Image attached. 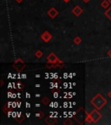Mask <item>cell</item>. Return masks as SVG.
<instances>
[{
    "label": "cell",
    "mask_w": 111,
    "mask_h": 125,
    "mask_svg": "<svg viewBox=\"0 0 111 125\" xmlns=\"http://www.w3.org/2000/svg\"><path fill=\"white\" fill-rule=\"evenodd\" d=\"M90 104H91V105H93L94 107L96 108V109L100 110V109H102L107 104V100H106V98H104L103 96H101V94H97V95H96L91 99Z\"/></svg>",
    "instance_id": "cell-1"
},
{
    "label": "cell",
    "mask_w": 111,
    "mask_h": 125,
    "mask_svg": "<svg viewBox=\"0 0 111 125\" xmlns=\"http://www.w3.org/2000/svg\"><path fill=\"white\" fill-rule=\"evenodd\" d=\"M12 67L15 69L17 71H22L23 69L26 67V63L22 60L21 58H17V60L14 62V63L12 64Z\"/></svg>",
    "instance_id": "cell-2"
},
{
    "label": "cell",
    "mask_w": 111,
    "mask_h": 125,
    "mask_svg": "<svg viewBox=\"0 0 111 125\" xmlns=\"http://www.w3.org/2000/svg\"><path fill=\"white\" fill-rule=\"evenodd\" d=\"M90 115H91L92 121H93L94 123H96L97 122H99L101 119V117H102L101 114L99 112V109H96V108H95V109H93L90 112Z\"/></svg>",
    "instance_id": "cell-3"
},
{
    "label": "cell",
    "mask_w": 111,
    "mask_h": 125,
    "mask_svg": "<svg viewBox=\"0 0 111 125\" xmlns=\"http://www.w3.org/2000/svg\"><path fill=\"white\" fill-rule=\"evenodd\" d=\"M46 59H47V61H48V62H51V63H57V62L64 63L62 61H61L60 59L58 58V57H57V55L55 54L54 52H51L50 54L48 55V56H47V57H46Z\"/></svg>",
    "instance_id": "cell-4"
},
{
    "label": "cell",
    "mask_w": 111,
    "mask_h": 125,
    "mask_svg": "<svg viewBox=\"0 0 111 125\" xmlns=\"http://www.w3.org/2000/svg\"><path fill=\"white\" fill-rule=\"evenodd\" d=\"M41 39L45 43H49L52 39V35H51L50 32H49L48 31H45L44 32H43L41 35Z\"/></svg>",
    "instance_id": "cell-5"
},
{
    "label": "cell",
    "mask_w": 111,
    "mask_h": 125,
    "mask_svg": "<svg viewBox=\"0 0 111 125\" xmlns=\"http://www.w3.org/2000/svg\"><path fill=\"white\" fill-rule=\"evenodd\" d=\"M47 14L49 15V17L50 18H56L57 17V15L59 14V12H58V10L56 9V8L52 7V8H50L49 10H48Z\"/></svg>",
    "instance_id": "cell-6"
},
{
    "label": "cell",
    "mask_w": 111,
    "mask_h": 125,
    "mask_svg": "<svg viewBox=\"0 0 111 125\" xmlns=\"http://www.w3.org/2000/svg\"><path fill=\"white\" fill-rule=\"evenodd\" d=\"M72 13L74 14L76 17H79V16L81 15V14L82 13V9L81 6L79 5H76L75 6L74 8L72 9Z\"/></svg>",
    "instance_id": "cell-7"
},
{
    "label": "cell",
    "mask_w": 111,
    "mask_h": 125,
    "mask_svg": "<svg viewBox=\"0 0 111 125\" xmlns=\"http://www.w3.org/2000/svg\"><path fill=\"white\" fill-rule=\"evenodd\" d=\"M64 65H65V63H60V62H57V63H51V62H49V63H46L45 66H46L47 68H57V67L62 68Z\"/></svg>",
    "instance_id": "cell-8"
},
{
    "label": "cell",
    "mask_w": 111,
    "mask_h": 125,
    "mask_svg": "<svg viewBox=\"0 0 111 125\" xmlns=\"http://www.w3.org/2000/svg\"><path fill=\"white\" fill-rule=\"evenodd\" d=\"M109 5H110V4H109V0H102L101 3V6L103 9H108V8H109Z\"/></svg>",
    "instance_id": "cell-9"
},
{
    "label": "cell",
    "mask_w": 111,
    "mask_h": 125,
    "mask_svg": "<svg viewBox=\"0 0 111 125\" xmlns=\"http://www.w3.org/2000/svg\"><path fill=\"white\" fill-rule=\"evenodd\" d=\"M85 123H93V121H92V118H91V115H90V113H88V112H86L85 113Z\"/></svg>",
    "instance_id": "cell-10"
},
{
    "label": "cell",
    "mask_w": 111,
    "mask_h": 125,
    "mask_svg": "<svg viewBox=\"0 0 111 125\" xmlns=\"http://www.w3.org/2000/svg\"><path fill=\"white\" fill-rule=\"evenodd\" d=\"M104 14H105V16L107 17L108 18H109V20H111V7L108 8L107 10L104 12Z\"/></svg>",
    "instance_id": "cell-11"
},
{
    "label": "cell",
    "mask_w": 111,
    "mask_h": 125,
    "mask_svg": "<svg viewBox=\"0 0 111 125\" xmlns=\"http://www.w3.org/2000/svg\"><path fill=\"white\" fill-rule=\"evenodd\" d=\"M43 56V53L40 50H37V51L35 52V57H37V58H41Z\"/></svg>",
    "instance_id": "cell-12"
},
{
    "label": "cell",
    "mask_w": 111,
    "mask_h": 125,
    "mask_svg": "<svg viewBox=\"0 0 111 125\" xmlns=\"http://www.w3.org/2000/svg\"><path fill=\"white\" fill-rule=\"evenodd\" d=\"M73 42H74L76 45H79L81 43H82V38H81L80 37H76L74 38V40H73Z\"/></svg>",
    "instance_id": "cell-13"
},
{
    "label": "cell",
    "mask_w": 111,
    "mask_h": 125,
    "mask_svg": "<svg viewBox=\"0 0 111 125\" xmlns=\"http://www.w3.org/2000/svg\"><path fill=\"white\" fill-rule=\"evenodd\" d=\"M42 103H43V105H48V104H50V99L48 97H43V99H42Z\"/></svg>",
    "instance_id": "cell-14"
},
{
    "label": "cell",
    "mask_w": 111,
    "mask_h": 125,
    "mask_svg": "<svg viewBox=\"0 0 111 125\" xmlns=\"http://www.w3.org/2000/svg\"><path fill=\"white\" fill-rule=\"evenodd\" d=\"M72 123H72V122H71V121H70V119H67L66 121H65L64 123H63V124L66 125V124H72Z\"/></svg>",
    "instance_id": "cell-15"
},
{
    "label": "cell",
    "mask_w": 111,
    "mask_h": 125,
    "mask_svg": "<svg viewBox=\"0 0 111 125\" xmlns=\"http://www.w3.org/2000/svg\"><path fill=\"white\" fill-rule=\"evenodd\" d=\"M107 54H108V56H109V57H111V50H109V51H108V53H107Z\"/></svg>",
    "instance_id": "cell-16"
},
{
    "label": "cell",
    "mask_w": 111,
    "mask_h": 125,
    "mask_svg": "<svg viewBox=\"0 0 111 125\" xmlns=\"http://www.w3.org/2000/svg\"><path fill=\"white\" fill-rule=\"evenodd\" d=\"M108 96H109V98H111V90H109V93H108Z\"/></svg>",
    "instance_id": "cell-17"
},
{
    "label": "cell",
    "mask_w": 111,
    "mask_h": 125,
    "mask_svg": "<svg viewBox=\"0 0 111 125\" xmlns=\"http://www.w3.org/2000/svg\"><path fill=\"white\" fill-rule=\"evenodd\" d=\"M37 115V116H43V113H40V114H37V115Z\"/></svg>",
    "instance_id": "cell-18"
},
{
    "label": "cell",
    "mask_w": 111,
    "mask_h": 125,
    "mask_svg": "<svg viewBox=\"0 0 111 125\" xmlns=\"http://www.w3.org/2000/svg\"><path fill=\"white\" fill-rule=\"evenodd\" d=\"M62 1H63V2H65V3H69V2H70L71 0H62Z\"/></svg>",
    "instance_id": "cell-19"
},
{
    "label": "cell",
    "mask_w": 111,
    "mask_h": 125,
    "mask_svg": "<svg viewBox=\"0 0 111 125\" xmlns=\"http://www.w3.org/2000/svg\"><path fill=\"white\" fill-rule=\"evenodd\" d=\"M82 1H83L84 3H86V4H87V3H89L90 1V0H82Z\"/></svg>",
    "instance_id": "cell-20"
},
{
    "label": "cell",
    "mask_w": 111,
    "mask_h": 125,
    "mask_svg": "<svg viewBox=\"0 0 111 125\" xmlns=\"http://www.w3.org/2000/svg\"><path fill=\"white\" fill-rule=\"evenodd\" d=\"M15 1H17L18 3H22L23 1V0H15Z\"/></svg>",
    "instance_id": "cell-21"
},
{
    "label": "cell",
    "mask_w": 111,
    "mask_h": 125,
    "mask_svg": "<svg viewBox=\"0 0 111 125\" xmlns=\"http://www.w3.org/2000/svg\"><path fill=\"white\" fill-rule=\"evenodd\" d=\"M3 85H4V81L1 80V86H3Z\"/></svg>",
    "instance_id": "cell-22"
},
{
    "label": "cell",
    "mask_w": 111,
    "mask_h": 125,
    "mask_svg": "<svg viewBox=\"0 0 111 125\" xmlns=\"http://www.w3.org/2000/svg\"><path fill=\"white\" fill-rule=\"evenodd\" d=\"M109 4H111V0H109Z\"/></svg>",
    "instance_id": "cell-23"
},
{
    "label": "cell",
    "mask_w": 111,
    "mask_h": 125,
    "mask_svg": "<svg viewBox=\"0 0 111 125\" xmlns=\"http://www.w3.org/2000/svg\"><path fill=\"white\" fill-rule=\"evenodd\" d=\"M109 109H110V110H111V105H110V107H109Z\"/></svg>",
    "instance_id": "cell-24"
}]
</instances>
